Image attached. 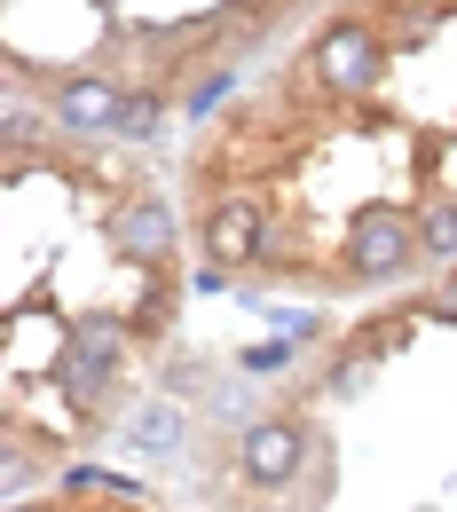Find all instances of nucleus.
I'll list each match as a JSON object with an SVG mask.
<instances>
[{"instance_id": "1", "label": "nucleus", "mask_w": 457, "mask_h": 512, "mask_svg": "<svg viewBox=\"0 0 457 512\" xmlns=\"http://www.w3.org/2000/svg\"><path fill=\"white\" fill-rule=\"evenodd\" d=\"M119 347H127V331H119L111 316H87V323L64 339V371H56V379H64L71 402H95L103 386L119 379Z\"/></svg>"}, {"instance_id": "9", "label": "nucleus", "mask_w": 457, "mask_h": 512, "mask_svg": "<svg viewBox=\"0 0 457 512\" xmlns=\"http://www.w3.org/2000/svg\"><path fill=\"white\" fill-rule=\"evenodd\" d=\"M418 245L434 260H457V205H434V213L418 221Z\"/></svg>"}, {"instance_id": "12", "label": "nucleus", "mask_w": 457, "mask_h": 512, "mask_svg": "<svg viewBox=\"0 0 457 512\" xmlns=\"http://www.w3.org/2000/svg\"><path fill=\"white\" fill-rule=\"evenodd\" d=\"M8 512H32V505H8Z\"/></svg>"}, {"instance_id": "3", "label": "nucleus", "mask_w": 457, "mask_h": 512, "mask_svg": "<svg viewBox=\"0 0 457 512\" xmlns=\"http://www.w3.org/2000/svg\"><path fill=\"white\" fill-rule=\"evenodd\" d=\"M347 245H355V268H363V276H402L410 253H426V245H418V229H410L394 205H371V213L355 221V237H347Z\"/></svg>"}, {"instance_id": "5", "label": "nucleus", "mask_w": 457, "mask_h": 512, "mask_svg": "<svg viewBox=\"0 0 457 512\" xmlns=\"http://www.w3.org/2000/svg\"><path fill=\"white\" fill-rule=\"evenodd\" d=\"M119 111H127V95L111 79H64L56 87V127L64 134H119Z\"/></svg>"}, {"instance_id": "10", "label": "nucleus", "mask_w": 457, "mask_h": 512, "mask_svg": "<svg viewBox=\"0 0 457 512\" xmlns=\"http://www.w3.org/2000/svg\"><path fill=\"white\" fill-rule=\"evenodd\" d=\"M158 119H166V111H158L150 95H127V111H119V134H127V142H150V134H158Z\"/></svg>"}, {"instance_id": "11", "label": "nucleus", "mask_w": 457, "mask_h": 512, "mask_svg": "<svg viewBox=\"0 0 457 512\" xmlns=\"http://www.w3.org/2000/svg\"><path fill=\"white\" fill-rule=\"evenodd\" d=\"M442 316H457V284H450V292H442Z\"/></svg>"}, {"instance_id": "6", "label": "nucleus", "mask_w": 457, "mask_h": 512, "mask_svg": "<svg viewBox=\"0 0 457 512\" xmlns=\"http://www.w3.org/2000/svg\"><path fill=\"white\" fill-rule=\"evenodd\" d=\"M261 245H268V213L253 205V197H229V205L205 221V253L221 260V268H245Z\"/></svg>"}, {"instance_id": "8", "label": "nucleus", "mask_w": 457, "mask_h": 512, "mask_svg": "<svg viewBox=\"0 0 457 512\" xmlns=\"http://www.w3.org/2000/svg\"><path fill=\"white\" fill-rule=\"evenodd\" d=\"M134 442L142 449H174L182 442V410H174V402H150V410L134 418Z\"/></svg>"}, {"instance_id": "4", "label": "nucleus", "mask_w": 457, "mask_h": 512, "mask_svg": "<svg viewBox=\"0 0 457 512\" xmlns=\"http://www.w3.org/2000/svg\"><path fill=\"white\" fill-rule=\"evenodd\" d=\"M300 457H308V434L292 426V418H261V426H245V442H237V465H245V481H292L300 473Z\"/></svg>"}, {"instance_id": "7", "label": "nucleus", "mask_w": 457, "mask_h": 512, "mask_svg": "<svg viewBox=\"0 0 457 512\" xmlns=\"http://www.w3.org/2000/svg\"><path fill=\"white\" fill-rule=\"evenodd\" d=\"M111 245H119L127 260H166V253H174V213H166L158 197H142V205H127V213H119Z\"/></svg>"}, {"instance_id": "2", "label": "nucleus", "mask_w": 457, "mask_h": 512, "mask_svg": "<svg viewBox=\"0 0 457 512\" xmlns=\"http://www.w3.org/2000/svg\"><path fill=\"white\" fill-rule=\"evenodd\" d=\"M379 64H387V48H379L371 24H331L324 40H316V79L339 87V95H363L379 79Z\"/></svg>"}]
</instances>
